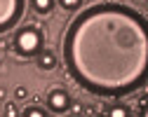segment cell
Listing matches in <instances>:
<instances>
[{
	"label": "cell",
	"instance_id": "obj_13",
	"mask_svg": "<svg viewBox=\"0 0 148 117\" xmlns=\"http://www.w3.org/2000/svg\"><path fill=\"white\" fill-rule=\"evenodd\" d=\"M141 112H143V115H146V117H148V108H146V110H141Z\"/></svg>",
	"mask_w": 148,
	"mask_h": 117
},
{
	"label": "cell",
	"instance_id": "obj_8",
	"mask_svg": "<svg viewBox=\"0 0 148 117\" xmlns=\"http://www.w3.org/2000/svg\"><path fill=\"white\" fill-rule=\"evenodd\" d=\"M59 5H61L64 10H68V12H73V10H78V7L82 5V0H59Z\"/></svg>",
	"mask_w": 148,
	"mask_h": 117
},
{
	"label": "cell",
	"instance_id": "obj_9",
	"mask_svg": "<svg viewBox=\"0 0 148 117\" xmlns=\"http://www.w3.org/2000/svg\"><path fill=\"white\" fill-rule=\"evenodd\" d=\"M24 115H26V117H45L47 112H45L42 108H38V105H31V108L24 110Z\"/></svg>",
	"mask_w": 148,
	"mask_h": 117
},
{
	"label": "cell",
	"instance_id": "obj_2",
	"mask_svg": "<svg viewBox=\"0 0 148 117\" xmlns=\"http://www.w3.org/2000/svg\"><path fill=\"white\" fill-rule=\"evenodd\" d=\"M42 47V33L35 26H24L14 35V49L19 56H35Z\"/></svg>",
	"mask_w": 148,
	"mask_h": 117
},
{
	"label": "cell",
	"instance_id": "obj_5",
	"mask_svg": "<svg viewBox=\"0 0 148 117\" xmlns=\"http://www.w3.org/2000/svg\"><path fill=\"white\" fill-rule=\"evenodd\" d=\"M38 66L42 70H52L54 66H57V56H54L52 52H40L38 54Z\"/></svg>",
	"mask_w": 148,
	"mask_h": 117
},
{
	"label": "cell",
	"instance_id": "obj_10",
	"mask_svg": "<svg viewBox=\"0 0 148 117\" xmlns=\"http://www.w3.org/2000/svg\"><path fill=\"white\" fill-rule=\"evenodd\" d=\"M14 96H16V99H26V96H28V89H26V87H16Z\"/></svg>",
	"mask_w": 148,
	"mask_h": 117
},
{
	"label": "cell",
	"instance_id": "obj_12",
	"mask_svg": "<svg viewBox=\"0 0 148 117\" xmlns=\"http://www.w3.org/2000/svg\"><path fill=\"white\" fill-rule=\"evenodd\" d=\"M0 99H5V89H0Z\"/></svg>",
	"mask_w": 148,
	"mask_h": 117
},
{
	"label": "cell",
	"instance_id": "obj_11",
	"mask_svg": "<svg viewBox=\"0 0 148 117\" xmlns=\"http://www.w3.org/2000/svg\"><path fill=\"white\" fill-rule=\"evenodd\" d=\"M16 112H19V110H16L12 103H7V105H5V115H10V117H12V115H16Z\"/></svg>",
	"mask_w": 148,
	"mask_h": 117
},
{
	"label": "cell",
	"instance_id": "obj_6",
	"mask_svg": "<svg viewBox=\"0 0 148 117\" xmlns=\"http://www.w3.org/2000/svg\"><path fill=\"white\" fill-rule=\"evenodd\" d=\"M35 12H40V14H47L52 7H54V0H31Z\"/></svg>",
	"mask_w": 148,
	"mask_h": 117
},
{
	"label": "cell",
	"instance_id": "obj_7",
	"mask_svg": "<svg viewBox=\"0 0 148 117\" xmlns=\"http://www.w3.org/2000/svg\"><path fill=\"white\" fill-rule=\"evenodd\" d=\"M106 115H110V117H127L129 115V108L127 105H115V108L106 110Z\"/></svg>",
	"mask_w": 148,
	"mask_h": 117
},
{
	"label": "cell",
	"instance_id": "obj_3",
	"mask_svg": "<svg viewBox=\"0 0 148 117\" xmlns=\"http://www.w3.org/2000/svg\"><path fill=\"white\" fill-rule=\"evenodd\" d=\"M24 14V0H0V33L12 31Z\"/></svg>",
	"mask_w": 148,
	"mask_h": 117
},
{
	"label": "cell",
	"instance_id": "obj_4",
	"mask_svg": "<svg viewBox=\"0 0 148 117\" xmlns=\"http://www.w3.org/2000/svg\"><path fill=\"white\" fill-rule=\"evenodd\" d=\"M47 105H49L52 112H66L68 105H71V99L64 89H52L47 94Z\"/></svg>",
	"mask_w": 148,
	"mask_h": 117
},
{
	"label": "cell",
	"instance_id": "obj_1",
	"mask_svg": "<svg viewBox=\"0 0 148 117\" xmlns=\"http://www.w3.org/2000/svg\"><path fill=\"white\" fill-rule=\"evenodd\" d=\"M64 61L78 87L106 99L148 82V19L122 3H97L71 21Z\"/></svg>",
	"mask_w": 148,
	"mask_h": 117
}]
</instances>
